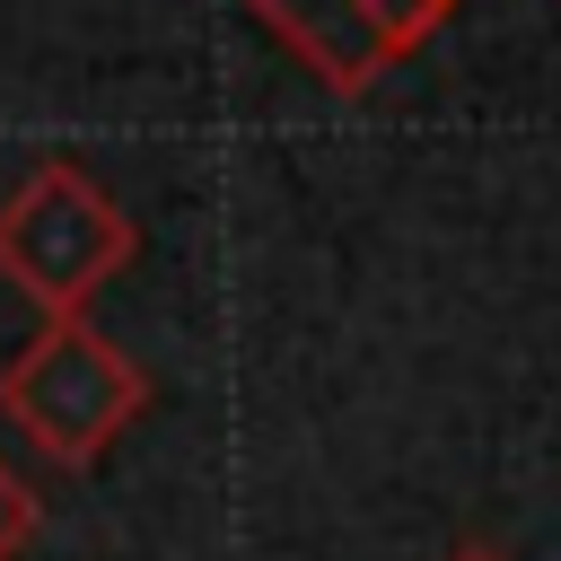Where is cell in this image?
Returning a JSON list of instances; mask_svg holds the SVG:
<instances>
[{
	"label": "cell",
	"instance_id": "6da1fadb",
	"mask_svg": "<svg viewBox=\"0 0 561 561\" xmlns=\"http://www.w3.org/2000/svg\"><path fill=\"white\" fill-rule=\"evenodd\" d=\"M149 412V368L88 316H44L0 368V421L53 465H96Z\"/></svg>",
	"mask_w": 561,
	"mask_h": 561
},
{
	"label": "cell",
	"instance_id": "7a4b0ae2",
	"mask_svg": "<svg viewBox=\"0 0 561 561\" xmlns=\"http://www.w3.org/2000/svg\"><path fill=\"white\" fill-rule=\"evenodd\" d=\"M140 254L131 210L70 158H44L0 202V280L35 298V316H88V298Z\"/></svg>",
	"mask_w": 561,
	"mask_h": 561
},
{
	"label": "cell",
	"instance_id": "3957f363",
	"mask_svg": "<svg viewBox=\"0 0 561 561\" xmlns=\"http://www.w3.org/2000/svg\"><path fill=\"white\" fill-rule=\"evenodd\" d=\"M333 96H359V88H377L403 53H421L447 18H456V0H245Z\"/></svg>",
	"mask_w": 561,
	"mask_h": 561
},
{
	"label": "cell",
	"instance_id": "277c9868",
	"mask_svg": "<svg viewBox=\"0 0 561 561\" xmlns=\"http://www.w3.org/2000/svg\"><path fill=\"white\" fill-rule=\"evenodd\" d=\"M35 526H44V508H35L26 473H18V465H0V561H18V552L35 543Z\"/></svg>",
	"mask_w": 561,
	"mask_h": 561
},
{
	"label": "cell",
	"instance_id": "5b68a950",
	"mask_svg": "<svg viewBox=\"0 0 561 561\" xmlns=\"http://www.w3.org/2000/svg\"><path fill=\"white\" fill-rule=\"evenodd\" d=\"M447 561H500V552H491V543H456Z\"/></svg>",
	"mask_w": 561,
	"mask_h": 561
}]
</instances>
